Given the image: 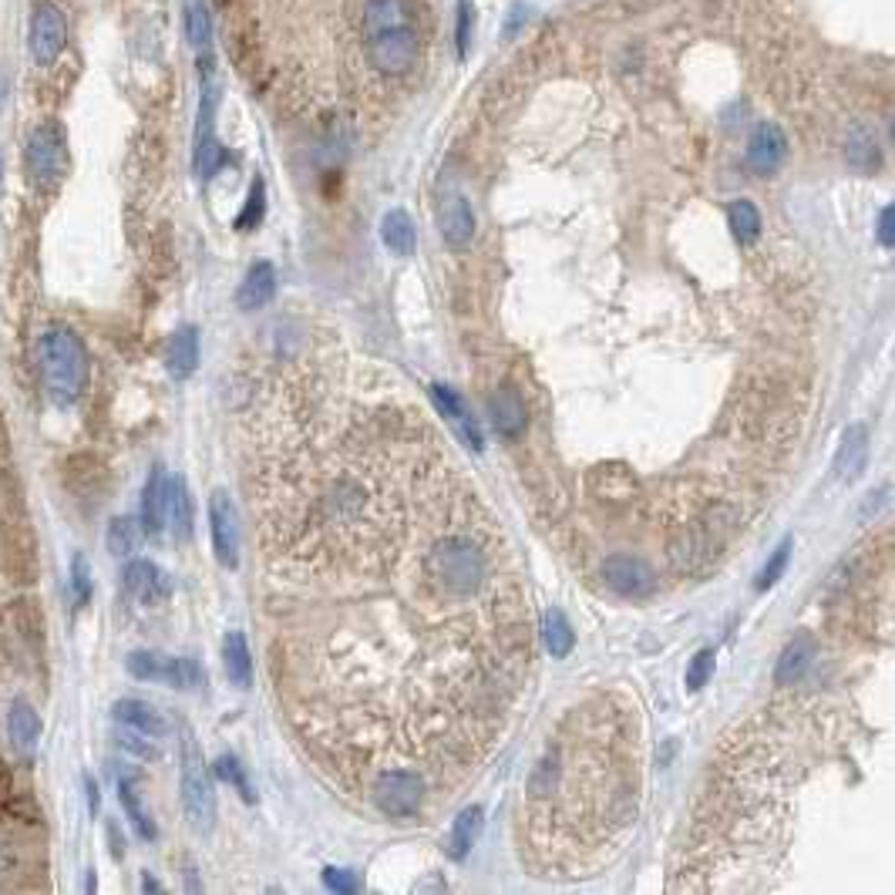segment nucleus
Listing matches in <instances>:
<instances>
[{"mask_svg": "<svg viewBox=\"0 0 895 895\" xmlns=\"http://www.w3.org/2000/svg\"><path fill=\"white\" fill-rule=\"evenodd\" d=\"M166 525L179 539L192 536V495L182 479H169V502H166Z\"/></svg>", "mask_w": 895, "mask_h": 895, "instance_id": "nucleus-25", "label": "nucleus"}, {"mask_svg": "<svg viewBox=\"0 0 895 895\" xmlns=\"http://www.w3.org/2000/svg\"><path fill=\"white\" fill-rule=\"evenodd\" d=\"M37 363H41V381L51 401L61 407H71L81 401L88 388V350L75 331L61 324L47 327L37 344Z\"/></svg>", "mask_w": 895, "mask_h": 895, "instance_id": "nucleus-3", "label": "nucleus"}, {"mask_svg": "<svg viewBox=\"0 0 895 895\" xmlns=\"http://www.w3.org/2000/svg\"><path fill=\"white\" fill-rule=\"evenodd\" d=\"M489 407H492V425H495L499 435L515 438V435L522 432V425H525V407H522V398H518L512 388H502V391L489 401Z\"/></svg>", "mask_w": 895, "mask_h": 895, "instance_id": "nucleus-23", "label": "nucleus"}, {"mask_svg": "<svg viewBox=\"0 0 895 895\" xmlns=\"http://www.w3.org/2000/svg\"><path fill=\"white\" fill-rule=\"evenodd\" d=\"M438 226H441L445 243H448L455 253H465L468 243H471V236H476V213H471V202H468L465 195L445 199L441 216H438Z\"/></svg>", "mask_w": 895, "mask_h": 895, "instance_id": "nucleus-13", "label": "nucleus"}, {"mask_svg": "<svg viewBox=\"0 0 895 895\" xmlns=\"http://www.w3.org/2000/svg\"><path fill=\"white\" fill-rule=\"evenodd\" d=\"M199 367V331L195 327H179L172 337H169V347H166V371L176 378V381H189Z\"/></svg>", "mask_w": 895, "mask_h": 895, "instance_id": "nucleus-16", "label": "nucleus"}, {"mask_svg": "<svg viewBox=\"0 0 895 895\" xmlns=\"http://www.w3.org/2000/svg\"><path fill=\"white\" fill-rule=\"evenodd\" d=\"M262 213H267V192H262V179H256L253 189H249V199L243 205V213L236 220V230H256Z\"/></svg>", "mask_w": 895, "mask_h": 895, "instance_id": "nucleus-35", "label": "nucleus"}, {"mask_svg": "<svg viewBox=\"0 0 895 895\" xmlns=\"http://www.w3.org/2000/svg\"><path fill=\"white\" fill-rule=\"evenodd\" d=\"M216 777L220 781H226V784H233L236 792H239V798L243 802H256V795H253V787H249V781H246V771H243V764L233 758V754H223L220 761H216Z\"/></svg>", "mask_w": 895, "mask_h": 895, "instance_id": "nucleus-33", "label": "nucleus"}, {"mask_svg": "<svg viewBox=\"0 0 895 895\" xmlns=\"http://www.w3.org/2000/svg\"><path fill=\"white\" fill-rule=\"evenodd\" d=\"M223 667L239 691L253 687V653H249V644L239 629H233V634H226V640H223Z\"/></svg>", "mask_w": 895, "mask_h": 895, "instance_id": "nucleus-21", "label": "nucleus"}, {"mask_svg": "<svg viewBox=\"0 0 895 895\" xmlns=\"http://www.w3.org/2000/svg\"><path fill=\"white\" fill-rule=\"evenodd\" d=\"M273 297H277V270L270 267V262H256V267H249L246 280L236 290V303L243 310H259V306H267Z\"/></svg>", "mask_w": 895, "mask_h": 895, "instance_id": "nucleus-18", "label": "nucleus"}, {"mask_svg": "<svg viewBox=\"0 0 895 895\" xmlns=\"http://www.w3.org/2000/svg\"><path fill=\"white\" fill-rule=\"evenodd\" d=\"M792 546H795V542H792V536H787V539H781V546L774 549V556H771V559L764 562V569H761V575L754 579V590H758V593H764V590H771V586L777 583V579L784 575V569H787V562H792Z\"/></svg>", "mask_w": 895, "mask_h": 895, "instance_id": "nucleus-31", "label": "nucleus"}, {"mask_svg": "<svg viewBox=\"0 0 895 895\" xmlns=\"http://www.w3.org/2000/svg\"><path fill=\"white\" fill-rule=\"evenodd\" d=\"M482 825H485V812H482L479 805L465 808V812L455 818V825H451V831H448V855H451L455 862H461L471 849H476V841H479V835H482Z\"/></svg>", "mask_w": 895, "mask_h": 895, "instance_id": "nucleus-20", "label": "nucleus"}, {"mask_svg": "<svg viewBox=\"0 0 895 895\" xmlns=\"http://www.w3.org/2000/svg\"><path fill=\"white\" fill-rule=\"evenodd\" d=\"M865 458H869V428L865 425L846 428L838 458H835V476L841 482H855L862 476V468H865Z\"/></svg>", "mask_w": 895, "mask_h": 895, "instance_id": "nucleus-15", "label": "nucleus"}, {"mask_svg": "<svg viewBox=\"0 0 895 895\" xmlns=\"http://www.w3.org/2000/svg\"><path fill=\"white\" fill-rule=\"evenodd\" d=\"M892 220H895V209L885 205V209H882V216H879V243H882L885 249H892V243H895V236H892Z\"/></svg>", "mask_w": 895, "mask_h": 895, "instance_id": "nucleus-41", "label": "nucleus"}, {"mask_svg": "<svg viewBox=\"0 0 895 895\" xmlns=\"http://www.w3.org/2000/svg\"><path fill=\"white\" fill-rule=\"evenodd\" d=\"M152 741H155V737L138 734V730H128V727H125V734L119 737V745H122L128 754L142 758V761H155V758H159V748H155Z\"/></svg>", "mask_w": 895, "mask_h": 895, "instance_id": "nucleus-38", "label": "nucleus"}, {"mask_svg": "<svg viewBox=\"0 0 895 895\" xmlns=\"http://www.w3.org/2000/svg\"><path fill=\"white\" fill-rule=\"evenodd\" d=\"M8 734H11V745L21 751V754H34L37 741H41V717L31 704L18 701L8 714Z\"/></svg>", "mask_w": 895, "mask_h": 895, "instance_id": "nucleus-22", "label": "nucleus"}, {"mask_svg": "<svg viewBox=\"0 0 895 895\" xmlns=\"http://www.w3.org/2000/svg\"><path fill=\"white\" fill-rule=\"evenodd\" d=\"M569 818L583 815V835L590 846L609 841L616 831L634 825L637 815V758L626 751L613 764L596 761V748L586 745L575 730L562 734L546 751L529 777V818L546 812L559 815L566 805Z\"/></svg>", "mask_w": 895, "mask_h": 895, "instance_id": "nucleus-1", "label": "nucleus"}, {"mask_svg": "<svg viewBox=\"0 0 895 895\" xmlns=\"http://www.w3.org/2000/svg\"><path fill=\"white\" fill-rule=\"evenodd\" d=\"M166 502H169V476L163 471V465H155L142 489V505H138V525L145 536H159L166 529Z\"/></svg>", "mask_w": 895, "mask_h": 895, "instance_id": "nucleus-12", "label": "nucleus"}, {"mask_svg": "<svg viewBox=\"0 0 895 895\" xmlns=\"http://www.w3.org/2000/svg\"><path fill=\"white\" fill-rule=\"evenodd\" d=\"M381 239L391 253L398 256H411L414 246H417V230H414V220L404 213V209H391V213L381 220Z\"/></svg>", "mask_w": 895, "mask_h": 895, "instance_id": "nucleus-24", "label": "nucleus"}, {"mask_svg": "<svg viewBox=\"0 0 895 895\" xmlns=\"http://www.w3.org/2000/svg\"><path fill=\"white\" fill-rule=\"evenodd\" d=\"M163 663H166V657H163V653L135 650V653H128L125 670H128L135 680H159V676H163Z\"/></svg>", "mask_w": 895, "mask_h": 895, "instance_id": "nucleus-34", "label": "nucleus"}, {"mask_svg": "<svg viewBox=\"0 0 895 895\" xmlns=\"http://www.w3.org/2000/svg\"><path fill=\"white\" fill-rule=\"evenodd\" d=\"M119 798H122V808H125L128 821L135 825V831L142 838H155V821L148 818V812H145V805H142V798H138L132 781H125V777L119 781Z\"/></svg>", "mask_w": 895, "mask_h": 895, "instance_id": "nucleus-30", "label": "nucleus"}, {"mask_svg": "<svg viewBox=\"0 0 895 895\" xmlns=\"http://www.w3.org/2000/svg\"><path fill=\"white\" fill-rule=\"evenodd\" d=\"M209 533H213V549L216 559L226 569L239 566V518H236V505L226 492H216L209 499Z\"/></svg>", "mask_w": 895, "mask_h": 895, "instance_id": "nucleus-9", "label": "nucleus"}, {"mask_svg": "<svg viewBox=\"0 0 895 895\" xmlns=\"http://www.w3.org/2000/svg\"><path fill=\"white\" fill-rule=\"evenodd\" d=\"M714 670H717L714 650H701V653L691 660V667H687V687H691V691H704L707 683H711V676H714Z\"/></svg>", "mask_w": 895, "mask_h": 895, "instance_id": "nucleus-36", "label": "nucleus"}, {"mask_svg": "<svg viewBox=\"0 0 895 895\" xmlns=\"http://www.w3.org/2000/svg\"><path fill=\"white\" fill-rule=\"evenodd\" d=\"M471 24H476V11H471L468 0H461V4H458V14H455V47H458V58H468Z\"/></svg>", "mask_w": 895, "mask_h": 895, "instance_id": "nucleus-37", "label": "nucleus"}, {"mask_svg": "<svg viewBox=\"0 0 895 895\" xmlns=\"http://www.w3.org/2000/svg\"><path fill=\"white\" fill-rule=\"evenodd\" d=\"M182 18H186L189 44L199 51V55H209V44H213V14H209L205 0H186Z\"/></svg>", "mask_w": 895, "mask_h": 895, "instance_id": "nucleus-27", "label": "nucleus"}, {"mask_svg": "<svg viewBox=\"0 0 895 895\" xmlns=\"http://www.w3.org/2000/svg\"><path fill=\"white\" fill-rule=\"evenodd\" d=\"M367 792H371V802L378 805L381 815L404 821V818H414L421 812V805H425L428 777L411 771V768H388L371 777Z\"/></svg>", "mask_w": 895, "mask_h": 895, "instance_id": "nucleus-5", "label": "nucleus"}, {"mask_svg": "<svg viewBox=\"0 0 895 895\" xmlns=\"http://www.w3.org/2000/svg\"><path fill=\"white\" fill-rule=\"evenodd\" d=\"M27 172L41 189H55L65 172H68V145L61 135V125L47 122L41 128H34V135L27 138Z\"/></svg>", "mask_w": 895, "mask_h": 895, "instance_id": "nucleus-6", "label": "nucleus"}, {"mask_svg": "<svg viewBox=\"0 0 895 895\" xmlns=\"http://www.w3.org/2000/svg\"><path fill=\"white\" fill-rule=\"evenodd\" d=\"M603 579H606V586H609L613 593H619V596H626V600H644V596H650V593L657 590V575H653V569H650L644 559L626 556V552L606 556V562H603Z\"/></svg>", "mask_w": 895, "mask_h": 895, "instance_id": "nucleus-8", "label": "nucleus"}, {"mask_svg": "<svg viewBox=\"0 0 895 895\" xmlns=\"http://www.w3.org/2000/svg\"><path fill=\"white\" fill-rule=\"evenodd\" d=\"M179 792H182V812L195 831H209L216 825V787L213 774H209L199 745L192 734H182L179 745Z\"/></svg>", "mask_w": 895, "mask_h": 895, "instance_id": "nucleus-4", "label": "nucleus"}, {"mask_svg": "<svg viewBox=\"0 0 895 895\" xmlns=\"http://www.w3.org/2000/svg\"><path fill=\"white\" fill-rule=\"evenodd\" d=\"M65 44H68V24H65V14L41 0L34 8V18H31V55L37 65H55L61 55H65Z\"/></svg>", "mask_w": 895, "mask_h": 895, "instance_id": "nucleus-7", "label": "nucleus"}, {"mask_svg": "<svg viewBox=\"0 0 895 895\" xmlns=\"http://www.w3.org/2000/svg\"><path fill=\"white\" fill-rule=\"evenodd\" d=\"M815 653H818L815 637L808 634V629H802V634H795L792 644L784 647V653L777 660V670H774V680L777 683H795L808 670V663L815 660Z\"/></svg>", "mask_w": 895, "mask_h": 895, "instance_id": "nucleus-19", "label": "nucleus"}, {"mask_svg": "<svg viewBox=\"0 0 895 895\" xmlns=\"http://www.w3.org/2000/svg\"><path fill=\"white\" fill-rule=\"evenodd\" d=\"M363 47L384 78H401L417 61V24L411 0H367Z\"/></svg>", "mask_w": 895, "mask_h": 895, "instance_id": "nucleus-2", "label": "nucleus"}, {"mask_svg": "<svg viewBox=\"0 0 895 895\" xmlns=\"http://www.w3.org/2000/svg\"><path fill=\"white\" fill-rule=\"evenodd\" d=\"M324 885L331 892H344V895H354L360 892V879L347 869H324Z\"/></svg>", "mask_w": 895, "mask_h": 895, "instance_id": "nucleus-40", "label": "nucleus"}, {"mask_svg": "<svg viewBox=\"0 0 895 895\" xmlns=\"http://www.w3.org/2000/svg\"><path fill=\"white\" fill-rule=\"evenodd\" d=\"M142 888H145V892H163V885H159V882H155V879H148V875H145V882H142Z\"/></svg>", "mask_w": 895, "mask_h": 895, "instance_id": "nucleus-43", "label": "nucleus"}, {"mask_svg": "<svg viewBox=\"0 0 895 895\" xmlns=\"http://www.w3.org/2000/svg\"><path fill=\"white\" fill-rule=\"evenodd\" d=\"M112 717L128 727V730H138V734H148V737H166L169 734V720L163 717V711H155L152 704L145 701H135V697H125L112 707Z\"/></svg>", "mask_w": 895, "mask_h": 895, "instance_id": "nucleus-14", "label": "nucleus"}, {"mask_svg": "<svg viewBox=\"0 0 895 895\" xmlns=\"http://www.w3.org/2000/svg\"><path fill=\"white\" fill-rule=\"evenodd\" d=\"M727 216H730V230H734L737 243L751 246V243L761 236V213H758V205H754V202H748V199L730 202Z\"/></svg>", "mask_w": 895, "mask_h": 895, "instance_id": "nucleus-28", "label": "nucleus"}, {"mask_svg": "<svg viewBox=\"0 0 895 895\" xmlns=\"http://www.w3.org/2000/svg\"><path fill=\"white\" fill-rule=\"evenodd\" d=\"M432 398H435V404H438V411L451 421V425L461 432V438L476 448V451H482V432H479V425H476V417H471V411L465 407V401L451 391V388H445V384H432Z\"/></svg>", "mask_w": 895, "mask_h": 895, "instance_id": "nucleus-17", "label": "nucleus"}, {"mask_svg": "<svg viewBox=\"0 0 895 895\" xmlns=\"http://www.w3.org/2000/svg\"><path fill=\"white\" fill-rule=\"evenodd\" d=\"M71 583H75L78 603H88V596H91V566H88L85 556H75V559H71Z\"/></svg>", "mask_w": 895, "mask_h": 895, "instance_id": "nucleus-39", "label": "nucleus"}, {"mask_svg": "<svg viewBox=\"0 0 895 895\" xmlns=\"http://www.w3.org/2000/svg\"><path fill=\"white\" fill-rule=\"evenodd\" d=\"M787 159V135L774 125V122H761L754 125L751 138H748V152L745 163L754 176H774Z\"/></svg>", "mask_w": 895, "mask_h": 895, "instance_id": "nucleus-10", "label": "nucleus"}, {"mask_svg": "<svg viewBox=\"0 0 895 895\" xmlns=\"http://www.w3.org/2000/svg\"><path fill=\"white\" fill-rule=\"evenodd\" d=\"M542 644H546L549 657H556V660L569 657V653H572V647H575V634H572V626H569L566 613H562V609H556V606H552V609L542 616Z\"/></svg>", "mask_w": 895, "mask_h": 895, "instance_id": "nucleus-26", "label": "nucleus"}, {"mask_svg": "<svg viewBox=\"0 0 895 895\" xmlns=\"http://www.w3.org/2000/svg\"><path fill=\"white\" fill-rule=\"evenodd\" d=\"M846 152H849V163L859 166V169H875V166H879V145H875V138H872L869 132H862V128H855V132L849 135Z\"/></svg>", "mask_w": 895, "mask_h": 895, "instance_id": "nucleus-32", "label": "nucleus"}, {"mask_svg": "<svg viewBox=\"0 0 895 895\" xmlns=\"http://www.w3.org/2000/svg\"><path fill=\"white\" fill-rule=\"evenodd\" d=\"M122 583H125V593H128L132 600L145 603V606H155L159 600L169 596V579H166V572H163L159 566H155V562H148V559H132V562L125 566V572H122Z\"/></svg>", "mask_w": 895, "mask_h": 895, "instance_id": "nucleus-11", "label": "nucleus"}, {"mask_svg": "<svg viewBox=\"0 0 895 895\" xmlns=\"http://www.w3.org/2000/svg\"><path fill=\"white\" fill-rule=\"evenodd\" d=\"M11 802H14V784H11V774L0 771V815L11 812Z\"/></svg>", "mask_w": 895, "mask_h": 895, "instance_id": "nucleus-42", "label": "nucleus"}, {"mask_svg": "<svg viewBox=\"0 0 895 895\" xmlns=\"http://www.w3.org/2000/svg\"><path fill=\"white\" fill-rule=\"evenodd\" d=\"M138 539H142V525L135 518H112L109 522V533H104V542H109V549L115 556H128L138 549Z\"/></svg>", "mask_w": 895, "mask_h": 895, "instance_id": "nucleus-29", "label": "nucleus"}]
</instances>
